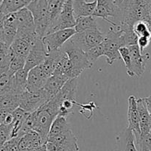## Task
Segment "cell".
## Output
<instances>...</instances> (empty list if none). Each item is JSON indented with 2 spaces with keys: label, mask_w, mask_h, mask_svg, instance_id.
Segmentation results:
<instances>
[{
  "label": "cell",
  "mask_w": 151,
  "mask_h": 151,
  "mask_svg": "<svg viewBox=\"0 0 151 151\" xmlns=\"http://www.w3.org/2000/svg\"><path fill=\"white\" fill-rule=\"evenodd\" d=\"M127 47L129 50L131 55L133 75L134 77H141L145 72L146 64L150 59V54L148 52L142 54L137 44Z\"/></svg>",
  "instance_id": "obj_12"
},
{
  "label": "cell",
  "mask_w": 151,
  "mask_h": 151,
  "mask_svg": "<svg viewBox=\"0 0 151 151\" xmlns=\"http://www.w3.org/2000/svg\"><path fill=\"white\" fill-rule=\"evenodd\" d=\"M76 33L75 28H71L56 31L43 37L42 41L48 55L62 49L64 44Z\"/></svg>",
  "instance_id": "obj_10"
},
{
  "label": "cell",
  "mask_w": 151,
  "mask_h": 151,
  "mask_svg": "<svg viewBox=\"0 0 151 151\" xmlns=\"http://www.w3.org/2000/svg\"><path fill=\"white\" fill-rule=\"evenodd\" d=\"M105 36L106 35L102 32L100 27H97L84 32L76 33L69 40V41L72 45L78 47L86 52L103 43Z\"/></svg>",
  "instance_id": "obj_6"
},
{
  "label": "cell",
  "mask_w": 151,
  "mask_h": 151,
  "mask_svg": "<svg viewBox=\"0 0 151 151\" xmlns=\"http://www.w3.org/2000/svg\"><path fill=\"white\" fill-rule=\"evenodd\" d=\"M20 139L21 137H19L10 139L8 141L6 142L3 146L5 147L7 151H19V143Z\"/></svg>",
  "instance_id": "obj_36"
},
{
  "label": "cell",
  "mask_w": 151,
  "mask_h": 151,
  "mask_svg": "<svg viewBox=\"0 0 151 151\" xmlns=\"http://www.w3.org/2000/svg\"><path fill=\"white\" fill-rule=\"evenodd\" d=\"M97 27H98V25L96 21V18L92 16H85V17H79L76 19L75 29L77 33H79Z\"/></svg>",
  "instance_id": "obj_28"
},
{
  "label": "cell",
  "mask_w": 151,
  "mask_h": 151,
  "mask_svg": "<svg viewBox=\"0 0 151 151\" xmlns=\"http://www.w3.org/2000/svg\"><path fill=\"white\" fill-rule=\"evenodd\" d=\"M97 0L93 1L73 0V9L76 19L79 17L93 16L97 7Z\"/></svg>",
  "instance_id": "obj_20"
},
{
  "label": "cell",
  "mask_w": 151,
  "mask_h": 151,
  "mask_svg": "<svg viewBox=\"0 0 151 151\" xmlns=\"http://www.w3.org/2000/svg\"><path fill=\"white\" fill-rule=\"evenodd\" d=\"M114 1L119 8H122L129 1V0H114Z\"/></svg>",
  "instance_id": "obj_39"
},
{
  "label": "cell",
  "mask_w": 151,
  "mask_h": 151,
  "mask_svg": "<svg viewBox=\"0 0 151 151\" xmlns=\"http://www.w3.org/2000/svg\"><path fill=\"white\" fill-rule=\"evenodd\" d=\"M133 29L138 37H147L151 39V24L149 22L145 21L136 22Z\"/></svg>",
  "instance_id": "obj_29"
},
{
  "label": "cell",
  "mask_w": 151,
  "mask_h": 151,
  "mask_svg": "<svg viewBox=\"0 0 151 151\" xmlns=\"http://www.w3.org/2000/svg\"><path fill=\"white\" fill-rule=\"evenodd\" d=\"M20 94L15 91H9L0 95V107L13 113L20 105Z\"/></svg>",
  "instance_id": "obj_21"
},
{
  "label": "cell",
  "mask_w": 151,
  "mask_h": 151,
  "mask_svg": "<svg viewBox=\"0 0 151 151\" xmlns=\"http://www.w3.org/2000/svg\"><path fill=\"white\" fill-rule=\"evenodd\" d=\"M79 1H88L89 0H79Z\"/></svg>",
  "instance_id": "obj_44"
},
{
  "label": "cell",
  "mask_w": 151,
  "mask_h": 151,
  "mask_svg": "<svg viewBox=\"0 0 151 151\" xmlns=\"http://www.w3.org/2000/svg\"><path fill=\"white\" fill-rule=\"evenodd\" d=\"M128 128L132 130L137 139L142 135L137 111V100L134 95H131L128 97Z\"/></svg>",
  "instance_id": "obj_15"
},
{
  "label": "cell",
  "mask_w": 151,
  "mask_h": 151,
  "mask_svg": "<svg viewBox=\"0 0 151 151\" xmlns=\"http://www.w3.org/2000/svg\"><path fill=\"white\" fill-rule=\"evenodd\" d=\"M62 50L69 58L74 78H78L85 69H90L92 66L93 63L89 61L85 52L72 45L69 41L62 47Z\"/></svg>",
  "instance_id": "obj_5"
},
{
  "label": "cell",
  "mask_w": 151,
  "mask_h": 151,
  "mask_svg": "<svg viewBox=\"0 0 151 151\" xmlns=\"http://www.w3.org/2000/svg\"><path fill=\"white\" fill-rule=\"evenodd\" d=\"M48 78L45 76L39 66L33 68L29 71L27 78V90L29 92H34L44 88Z\"/></svg>",
  "instance_id": "obj_16"
},
{
  "label": "cell",
  "mask_w": 151,
  "mask_h": 151,
  "mask_svg": "<svg viewBox=\"0 0 151 151\" xmlns=\"http://www.w3.org/2000/svg\"><path fill=\"white\" fill-rule=\"evenodd\" d=\"M7 47V46H6L5 44H4V43H3L2 41H1V40H0V50H2L3 48H4V47Z\"/></svg>",
  "instance_id": "obj_42"
},
{
  "label": "cell",
  "mask_w": 151,
  "mask_h": 151,
  "mask_svg": "<svg viewBox=\"0 0 151 151\" xmlns=\"http://www.w3.org/2000/svg\"><path fill=\"white\" fill-rule=\"evenodd\" d=\"M151 41V39L147 38V37H139L138 41H137V45L139 46L140 49V51L142 54H144L145 50L149 46Z\"/></svg>",
  "instance_id": "obj_37"
},
{
  "label": "cell",
  "mask_w": 151,
  "mask_h": 151,
  "mask_svg": "<svg viewBox=\"0 0 151 151\" xmlns=\"http://www.w3.org/2000/svg\"><path fill=\"white\" fill-rule=\"evenodd\" d=\"M9 114H10V111L6 110L5 109H3V108L0 107V125H1L3 123L4 120L5 119V118L7 117V116Z\"/></svg>",
  "instance_id": "obj_38"
},
{
  "label": "cell",
  "mask_w": 151,
  "mask_h": 151,
  "mask_svg": "<svg viewBox=\"0 0 151 151\" xmlns=\"http://www.w3.org/2000/svg\"><path fill=\"white\" fill-rule=\"evenodd\" d=\"M68 81L69 79L65 75L54 72L52 76L48 78L44 87V89L51 97H52L61 89L62 87Z\"/></svg>",
  "instance_id": "obj_19"
},
{
  "label": "cell",
  "mask_w": 151,
  "mask_h": 151,
  "mask_svg": "<svg viewBox=\"0 0 151 151\" xmlns=\"http://www.w3.org/2000/svg\"><path fill=\"white\" fill-rule=\"evenodd\" d=\"M25 61H26V59L15 55L11 50V58H10V66H9V73L13 75L16 72L24 69L25 66Z\"/></svg>",
  "instance_id": "obj_31"
},
{
  "label": "cell",
  "mask_w": 151,
  "mask_h": 151,
  "mask_svg": "<svg viewBox=\"0 0 151 151\" xmlns=\"http://www.w3.org/2000/svg\"><path fill=\"white\" fill-rule=\"evenodd\" d=\"M109 22L114 27H116L121 20V10L114 0H97L93 16Z\"/></svg>",
  "instance_id": "obj_7"
},
{
  "label": "cell",
  "mask_w": 151,
  "mask_h": 151,
  "mask_svg": "<svg viewBox=\"0 0 151 151\" xmlns=\"http://www.w3.org/2000/svg\"><path fill=\"white\" fill-rule=\"evenodd\" d=\"M136 144L139 151H151V133L140 136L136 139Z\"/></svg>",
  "instance_id": "obj_33"
},
{
  "label": "cell",
  "mask_w": 151,
  "mask_h": 151,
  "mask_svg": "<svg viewBox=\"0 0 151 151\" xmlns=\"http://www.w3.org/2000/svg\"><path fill=\"white\" fill-rule=\"evenodd\" d=\"M60 104L52 97L47 103L35 111L32 114L34 119L33 131H36L42 139L44 144L47 143L50 128L53 121L58 116Z\"/></svg>",
  "instance_id": "obj_1"
},
{
  "label": "cell",
  "mask_w": 151,
  "mask_h": 151,
  "mask_svg": "<svg viewBox=\"0 0 151 151\" xmlns=\"http://www.w3.org/2000/svg\"><path fill=\"white\" fill-rule=\"evenodd\" d=\"M32 0H3L1 10L4 15L15 13L27 7Z\"/></svg>",
  "instance_id": "obj_22"
},
{
  "label": "cell",
  "mask_w": 151,
  "mask_h": 151,
  "mask_svg": "<svg viewBox=\"0 0 151 151\" xmlns=\"http://www.w3.org/2000/svg\"><path fill=\"white\" fill-rule=\"evenodd\" d=\"M45 145L41 136L35 131H29L21 137L19 143V151H27Z\"/></svg>",
  "instance_id": "obj_17"
},
{
  "label": "cell",
  "mask_w": 151,
  "mask_h": 151,
  "mask_svg": "<svg viewBox=\"0 0 151 151\" xmlns=\"http://www.w3.org/2000/svg\"><path fill=\"white\" fill-rule=\"evenodd\" d=\"M28 73H29V72L24 68V69L16 72L13 75V91L19 93V94H22V92L26 91L27 85Z\"/></svg>",
  "instance_id": "obj_24"
},
{
  "label": "cell",
  "mask_w": 151,
  "mask_h": 151,
  "mask_svg": "<svg viewBox=\"0 0 151 151\" xmlns=\"http://www.w3.org/2000/svg\"><path fill=\"white\" fill-rule=\"evenodd\" d=\"M150 14H151V3H150Z\"/></svg>",
  "instance_id": "obj_45"
},
{
  "label": "cell",
  "mask_w": 151,
  "mask_h": 151,
  "mask_svg": "<svg viewBox=\"0 0 151 151\" xmlns=\"http://www.w3.org/2000/svg\"><path fill=\"white\" fill-rule=\"evenodd\" d=\"M32 45L26 40L20 38H16L10 47L15 55L26 59L32 49Z\"/></svg>",
  "instance_id": "obj_25"
},
{
  "label": "cell",
  "mask_w": 151,
  "mask_h": 151,
  "mask_svg": "<svg viewBox=\"0 0 151 151\" xmlns=\"http://www.w3.org/2000/svg\"><path fill=\"white\" fill-rule=\"evenodd\" d=\"M86 54L87 58L89 60V61L94 63V62H95L99 58L104 55V48H103V44L101 43L99 45L88 50L87 52H86Z\"/></svg>",
  "instance_id": "obj_35"
},
{
  "label": "cell",
  "mask_w": 151,
  "mask_h": 151,
  "mask_svg": "<svg viewBox=\"0 0 151 151\" xmlns=\"http://www.w3.org/2000/svg\"><path fill=\"white\" fill-rule=\"evenodd\" d=\"M70 130L72 129H71L70 125H69L67 120H66V118L58 116L55 118V119L53 121L52 124V126L50 128V133H49L48 135V138L60 135V134L67 132Z\"/></svg>",
  "instance_id": "obj_26"
},
{
  "label": "cell",
  "mask_w": 151,
  "mask_h": 151,
  "mask_svg": "<svg viewBox=\"0 0 151 151\" xmlns=\"http://www.w3.org/2000/svg\"><path fill=\"white\" fill-rule=\"evenodd\" d=\"M150 3L151 0H129L123 7L119 8L121 10L120 22L132 27L136 22L139 21H145L151 24Z\"/></svg>",
  "instance_id": "obj_2"
},
{
  "label": "cell",
  "mask_w": 151,
  "mask_h": 151,
  "mask_svg": "<svg viewBox=\"0 0 151 151\" xmlns=\"http://www.w3.org/2000/svg\"><path fill=\"white\" fill-rule=\"evenodd\" d=\"M48 53L44 47L42 38H38L26 58L24 69L29 72L33 68L39 66L44 61Z\"/></svg>",
  "instance_id": "obj_13"
},
{
  "label": "cell",
  "mask_w": 151,
  "mask_h": 151,
  "mask_svg": "<svg viewBox=\"0 0 151 151\" xmlns=\"http://www.w3.org/2000/svg\"><path fill=\"white\" fill-rule=\"evenodd\" d=\"M119 52L121 56V59L123 60L125 67H126L127 74H128V75L129 77L133 78L134 75H133L132 69H131V60L129 50H128V48L127 47H122L119 49Z\"/></svg>",
  "instance_id": "obj_34"
},
{
  "label": "cell",
  "mask_w": 151,
  "mask_h": 151,
  "mask_svg": "<svg viewBox=\"0 0 151 151\" xmlns=\"http://www.w3.org/2000/svg\"><path fill=\"white\" fill-rule=\"evenodd\" d=\"M47 151H79L78 139L72 130L47 139Z\"/></svg>",
  "instance_id": "obj_9"
},
{
  "label": "cell",
  "mask_w": 151,
  "mask_h": 151,
  "mask_svg": "<svg viewBox=\"0 0 151 151\" xmlns=\"http://www.w3.org/2000/svg\"><path fill=\"white\" fill-rule=\"evenodd\" d=\"M145 101L146 106H147V110H148L149 113H150L151 116V95L147 97H145Z\"/></svg>",
  "instance_id": "obj_40"
},
{
  "label": "cell",
  "mask_w": 151,
  "mask_h": 151,
  "mask_svg": "<svg viewBox=\"0 0 151 151\" xmlns=\"http://www.w3.org/2000/svg\"><path fill=\"white\" fill-rule=\"evenodd\" d=\"M12 114H13V122L12 124L11 137H10V139L19 137V132H20L22 125H23L24 121L25 118L27 116V115L29 113L25 111L24 110L19 107Z\"/></svg>",
  "instance_id": "obj_23"
},
{
  "label": "cell",
  "mask_w": 151,
  "mask_h": 151,
  "mask_svg": "<svg viewBox=\"0 0 151 151\" xmlns=\"http://www.w3.org/2000/svg\"><path fill=\"white\" fill-rule=\"evenodd\" d=\"M13 76L8 72L0 74V95L13 90Z\"/></svg>",
  "instance_id": "obj_30"
},
{
  "label": "cell",
  "mask_w": 151,
  "mask_h": 151,
  "mask_svg": "<svg viewBox=\"0 0 151 151\" xmlns=\"http://www.w3.org/2000/svg\"><path fill=\"white\" fill-rule=\"evenodd\" d=\"M51 97L44 88L34 92L26 90L20 94L19 108L29 114L33 113L47 103Z\"/></svg>",
  "instance_id": "obj_8"
},
{
  "label": "cell",
  "mask_w": 151,
  "mask_h": 151,
  "mask_svg": "<svg viewBox=\"0 0 151 151\" xmlns=\"http://www.w3.org/2000/svg\"><path fill=\"white\" fill-rule=\"evenodd\" d=\"M66 0H47L48 3V16L50 28L57 20L63 6ZM50 30V29H49Z\"/></svg>",
  "instance_id": "obj_27"
},
{
  "label": "cell",
  "mask_w": 151,
  "mask_h": 151,
  "mask_svg": "<svg viewBox=\"0 0 151 151\" xmlns=\"http://www.w3.org/2000/svg\"><path fill=\"white\" fill-rule=\"evenodd\" d=\"M27 8L33 16L37 35L42 38L47 35L50 27L47 0H32Z\"/></svg>",
  "instance_id": "obj_4"
},
{
  "label": "cell",
  "mask_w": 151,
  "mask_h": 151,
  "mask_svg": "<svg viewBox=\"0 0 151 151\" xmlns=\"http://www.w3.org/2000/svg\"><path fill=\"white\" fill-rule=\"evenodd\" d=\"M27 151H47V146L45 145H43L40 146V147H34V148L29 149V150Z\"/></svg>",
  "instance_id": "obj_41"
},
{
  "label": "cell",
  "mask_w": 151,
  "mask_h": 151,
  "mask_svg": "<svg viewBox=\"0 0 151 151\" xmlns=\"http://www.w3.org/2000/svg\"><path fill=\"white\" fill-rule=\"evenodd\" d=\"M116 151H139L135 135L128 127L116 135Z\"/></svg>",
  "instance_id": "obj_14"
},
{
  "label": "cell",
  "mask_w": 151,
  "mask_h": 151,
  "mask_svg": "<svg viewBox=\"0 0 151 151\" xmlns=\"http://www.w3.org/2000/svg\"><path fill=\"white\" fill-rule=\"evenodd\" d=\"M137 111H138L142 135L149 134L150 133V121L151 116L147 110L144 98H139L137 100Z\"/></svg>",
  "instance_id": "obj_18"
},
{
  "label": "cell",
  "mask_w": 151,
  "mask_h": 151,
  "mask_svg": "<svg viewBox=\"0 0 151 151\" xmlns=\"http://www.w3.org/2000/svg\"><path fill=\"white\" fill-rule=\"evenodd\" d=\"M75 24H76V18L74 13L73 0H66L57 20L50 28L47 34L62 29L75 28Z\"/></svg>",
  "instance_id": "obj_11"
},
{
  "label": "cell",
  "mask_w": 151,
  "mask_h": 151,
  "mask_svg": "<svg viewBox=\"0 0 151 151\" xmlns=\"http://www.w3.org/2000/svg\"><path fill=\"white\" fill-rule=\"evenodd\" d=\"M17 35V29L14 28L4 27L1 34V41L5 44L7 47H10L14 40L16 39Z\"/></svg>",
  "instance_id": "obj_32"
},
{
  "label": "cell",
  "mask_w": 151,
  "mask_h": 151,
  "mask_svg": "<svg viewBox=\"0 0 151 151\" xmlns=\"http://www.w3.org/2000/svg\"><path fill=\"white\" fill-rule=\"evenodd\" d=\"M150 133H151V117H150Z\"/></svg>",
  "instance_id": "obj_43"
},
{
  "label": "cell",
  "mask_w": 151,
  "mask_h": 151,
  "mask_svg": "<svg viewBox=\"0 0 151 151\" xmlns=\"http://www.w3.org/2000/svg\"><path fill=\"white\" fill-rule=\"evenodd\" d=\"M104 48V56L106 58L108 64L112 66L116 60H120L119 49L125 47L122 32L118 27L110 28L109 32L106 34L104 41H103Z\"/></svg>",
  "instance_id": "obj_3"
}]
</instances>
